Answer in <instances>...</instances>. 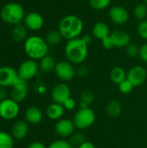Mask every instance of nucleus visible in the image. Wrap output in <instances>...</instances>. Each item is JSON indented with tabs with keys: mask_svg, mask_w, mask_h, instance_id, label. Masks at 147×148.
<instances>
[{
	"mask_svg": "<svg viewBox=\"0 0 147 148\" xmlns=\"http://www.w3.org/2000/svg\"><path fill=\"white\" fill-rule=\"evenodd\" d=\"M84 29V23L82 19L76 15H67L63 16L58 24V30L62 38L69 41L82 34Z\"/></svg>",
	"mask_w": 147,
	"mask_h": 148,
	"instance_id": "nucleus-1",
	"label": "nucleus"
},
{
	"mask_svg": "<svg viewBox=\"0 0 147 148\" xmlns=\"http://www.w3.org/2000/svg\"><path fill=\"white\" fill-rule=\"evenodd\" d=\"M64 54L67 61L70 62L72 64H83L88 55V45L81 37L69 40L64 47Z\"/></svg>",
	"mask_w": 147,
	"mask_h": 148,
	"instance_id": "nucleus-2",
	"label": "nucleus"
},
{
	"mask_svg": "<svg viewBox=\"0 0 147 148\" xmlns=\"http://www.w3.org/2000/svg\"><path fill=\"white\" fill-rule=\"evenodd\" d=\"M49 44L45 38L37 35H32L27 37L23 42V49L29 59L40 61L42 58L49 55Z\"/></svg>",
	"mask_w": 147,
	"mask_h": 148,
	"instance_id": "nucleus-3",
	"label": "nucleus"
},
{
	"mask_svg": "<svg viewBox=\"0 0 147 148\" xmlns=\"http://www.w3.org/2000/svg\"><path fill=\"white\" fill-rule=\"evenodd\" d=\"M24 7L16 2L5 3L0 10V18L3 22L10 25L21 24L25 17Z\"/></svg>",
	"mask_w": 147,
	"mask_h": 148,
	"instance_id": "nucleus-4",
	"label": "nucleus"
},
{
	"mask_svg": "<svg viewBox=\"0 0 147 148\" xmlns=\"http://www.w3.org/2000/svg\"><path fill=\"white\" fill-rule=\"evenodd\" d=\"M72 121L76 128L85 130L94 125L95 121V114L90 108H81L75 114Z\"/></svg>",
	"mask_w": 147,
	"mask_h": 148,
	"instance_id": "nucleus-5",
	"label": "nucleus"
},
{
	"mask_svg": "<svg viewBox=\"0 0 147 148\" xmlns=\"http://www.w3.org/2000/svg\"><path fill=\"white\" fill-rule=\"evenodd\" d=\"M39 71V64L36 61L32 59H28L23 61L18 67L17 73L20 79L26 82L33 79Z\"/></svg>",
	"mask_w": 147,
	"mask_h": 148,
	"instance_id": "nucleus-6",
	"label": "nucleus"
},
{
	"mask_svg": "<svg viewBox=\"0 0 147 148\" xmlns=\"http://www.w3.org/2000/svg\"><path fill=\"white\" fill-rule=\"evenodd\" d=\"M20 111L19 103L10 98L0 101V117L5 121L15 119Z\"/></svg>",
	"mask_w": 147,
	"mask_h": 148,
	"instance_id": "nucleus-7",
	"label": "nucleus"
},
{
	"mask_svg": "<svg viewBox=\"0 0 147 148\" xmlns=\"http://www.w3.org/2000/svg\"><path fill=\"white\" fill-rule=\"evenodd\" d=\"M54 72L55 75L61 81H62V82L71 81L76 75V69H75L74 64H72L68 61L58 62Z\"/></svg>",
	"mask_w": 147,
	"mask_h": 148,
	"instance_id": "nucleus-8",
	"label": "nucleus"
},
{
	"mask_svg": "<svg viewBox=\"0 0 147 148\" xmlns=\"http://www.w3.org/2000/svg\"><path fill=\"white\" fill-rule=\"evenodd\" d=\"M17 70L10 66L0 67V87L11 88L18 81Z\"/></svg>",
	"mask_w": 147,
	"mask_h": 148,
	"instance_id": "nucleus-9",
	"label": "nucleus"
},
{
	"mask_svg": "<svg viewBox=\"0 0 147 148\" xmlns=\"http://www.w3.org/2000/svg\"><path fill=\"white\" fill-rule=\"evenodd\" d=\"M146 69L140 65L132 67L126 73V79L133 85V87L141 86L146 80Z\"/></svg>",
	"mask_w": 147,
	"mask_h": 148,
	"instance_id": "nucleus-10",
	"label": "nucleus"
},
{
	"mask_svg": "<svg viewBox=\"0 0 147 148\" xmlns=\"http://www.w3.org/2000/svg\"><path fill=\"white\" fill-rule=\"evenodd\" d=\"M109 19L117 25H123L126 23L130 19V13L129 11L120 5L113 6L108 12Z\"/></svg>",
	"mask_w": 147,
	"mask_h": 148,
	"instance_id": "nucleus-11",
	"label": "nucleus"
},
{
	"mask_svg": "<svg viewBox=\"0 0 147 148\" xmlns=\"http://www.w3.org/2000/svg\"><path fill=\"white\" fill-rule=\"evenodd\" d=\"M71 97V89L65 82H61L55 85L51 91V98L54 102L63 104Z\"/></svg>",
	"mask_w": 147,
	"mask_h": 148,
	"instance_id": "nucleus-12",
	"label": "nucleus"
},
{
	"mask_svg": "<svg viewBox=\"0 0 147 148\" xmlns=\"http://www.w3.org/2000/svg\"><path fill=\"white\" fill-rule=\"evenodd\" d=\"M24 26L30 31H38L44 25L43 16L37 11H30L26 14L23 20Z\"/></svg>",
	"mask_w": 147,
	"mask_h": 148,
	"instance_id": "nucleus-13",
	"label": "nucleus"
},
{
	"mask_svg": "<svg viewBox=\"0 0 147 148\" xmlns=\"http://www.w3.org/2000/svg\"><path fill=\"white\" fill-rule=\"evenodd\" d=\"M28 94V83L23 79H18V81L11 87L10 90V99L16 102H22L25 100Z\"/></svg>",
	"mask_w": 147,
	"mask_h": 148,
	"instance_id": "nucleus-14",
	"label": "nucleus"
},
{
	"mask_svg": "<svg viewBox=\"0 0 147 148\" xmlns=\"http://www.w3.org/2000/svg\"><path fill=\"white\" fill-rule=\"evenodd\" d=\"M75 128V126L73 121L69 119H65V118H62L61 120L57 121L55 126V133L62 138L70 137L74 134Z\"/></svg>",
	"mask_w": 147,
	"mask_h": 148,
	"instance_id": "nucleus-15",
	"label": "nucleus"
},
{
	"mask_svg": "<svg viewBox=\"0 0 147 148\" xmlns=\"http://www.w3.org/2000/svg\"><path fill=\"white\" fill-rule=\"evenodd\" d=\"M110 36L116 48H126L131 43V36L127 31L116 29L111 32Z\"/></svg>",
	"mask_w": 147,
	"mask_h": 148,
	"instance_id": "nucleus-16",
	"label": "nucleus"
},
{
	"mask_svg": "<svg viewBox=\"0 0 147 148\" xmlns=\"http://www.w3.org/2000/svg\"><path fill=\"white\" fill-rule=\"evenodd\" d=\"M29 132V125L27 121H17L11 128V135L16 140H23Z\"/></svg>",
	"mask_w": 147,
	"mask_h": 148,
	"instance_id": "nucleus-17",
	"label": "nucleus"
},
{
	"mask_svg": "<svg viewBox=\"0 0 147 148\" xmlns=\"http://www.w3.org/2000/svg\"><path fill=\"white\" fill-rule=\"evenodd\" d=\"M24 116H25L26 121L33 125L39 124L43 119L42 112L37 107H35V106H31L28 108L25 111Z\"/></svg>",
	"mask_w": 147,
	"mask_h": 148,
	"instance_id": "nucleus-18",
	"label": "nucleus"
},
{
	"mask_svg": "<svg viewBox=\"0 0 147 148\" xmlns=\"http://www.w3.org/2000/svg\"><path fill=\"white\" fill-rule=\"evenodd\" d=\"M111 31L107 23L105 22H97L94 24L92 28V35L94 38L102 40L105 37L110 36Z\"/></svg>",
	"mask_w": 147,
	"mask_h": 148,
	"instance_id": "nucleus-19",
	"label": "nucleus"
},
{
	"mask_svg": "<svg viewBox=\"0 0 147 148\" xmlns=\"http://www.w3.org/2000/svg\"><path fill=\"white\" fill-rule=\"evenodd\" d=\"M65 113V108L62 104L52 103L49 105L46 108V115L49 119L52 121H59L62 118Z\"/></svg>",
	"mask_w": 147,
	"mask_h": 148,
	"instance_id": "nucleus-20",
	"label": "nucleus"
},
{
	"mask_svg": "<svg viewBox=\"0 0 147 148\" xmlns=\"http://www.w3.org/2000/svg\"><path fill=\"white\" fill-rule=\"evenodd\" d=\"M10 37L16 42H24L28 37V29L22 23L15 25L10 30Z\"/></svg>",
	"mask_w": 147,
	"mask_h": 148,
	"instance_id": "nucleus-21",
	"label": "nucleus"
},
{
	"mask_svg": "<svg viewBox=\"0 0 147 148\" xmlns=\"http://www.w3.org/2000/svg\"><path fill=\"white\" fill-rule=\"evenodd\" d=\"M56 62L55 58L49 55H47L43 58H42L39 61V69L44 73V74H49L53 71H55V66H56Z\"/></svg>",
	"mask_w": 147,
	"mask_h": 148,
	"instance_id": "nucleus-22",
	"label": "nucleus"
},
{
	"mask_svg": "<svg viewBox=\"0 0 147 148\" xmlns=\"http://www.w3.org/2000/svg\"><path fill=\"white\" fill-rule=\"evenodd\" d=\"M110 79L113 83L119 85L126 79V73L123 68L114 67L110 72Z\"/></svg>",
	"mask_w": 147,
	"mask_h": 148,
	"instance_id": "nucleus-23",
	"label": "nucleus"
},
{
	"mask_svg": "<svg viewBox=\"0 0 147 148\" xmlns=\"http://www.w3.org/2000/svg\"><path fill=\"white\" fill-rule=\"evenodd\" d=\"M106 111H107V114L110 117L116 118V117H119L121 114L122 106H121L120 102H119L118 101L113 100V101H109L108 104L107 105Z\"/></svg>",
	"mask_w": 147,
	"mask_h": 148,
	"instance_id": "nucleus-24",
	"label": "nucleus"
},
{
	"mask_svg": "<svg viewBox=\"0 0 147 148\" xmlns=\"http://www.w3.org/2000/svg\"><path fill=\"white\" fill-rule=\"evenodd\" d=\"M62 39L63 38L58 29L57 30L53 29V30L49 31L45 36V40H46L47 43L50 46H55V45L59 44Z\"/></svg>",
	"mask_w": 147,
	"mask_h": 148,
	"instance_id": "nucleus-25",
	"label": "nucleus"
},
{
	"mask_svg": "<svg viewBox=\"0 0 147 148\" xmlns=\"http://www.w3.org/2000/svg\"><path fill=\"white\" fill-rule=\"evenodd\" d=\"M14 138L7 132L0 131V148H13Z\"/></svg>",
	"mask_w": 147,
	"mask_h": 148,
	"instance_id": "nucleus-26",
	"label": "nucleus"
},
{
	"mask_svg": "<svg viewBox=\"0 0 147 148\" xmlns=\"http://www.w3.org/2000/svg\"><path fill=\"white\" fill-rule=\"evenodd\" d=\"M133 15L139 22L146 20L147 17V5L146 3H139L134 7Z\"/></svg>",
	"mask_w": 147,
	"mask_h": 148,
	"instance_id": "nucleus-27",
	"label": "nucleus"
},
{
	"mask_svg": "<svg viewBox=\"0 0 147 148\" xmlns=\"http://www.w3.org/2000/svg\"><path fill=\"white\" fill-rule=\"evenodd\" d=\"M94 100V95L90 90H84L81 95V108H89Z\"/></svg>",
	"mask_w": 147,
	"mask_h": 148,
	"instance_id": "nucleus-28",
	"label": "nucleus"
},
{
	"mask_svg": "<svg viewBox=\"0 0 147 148\" xmlns=\"http://www.w3.org/2000/svg\"><path fill=\"white\" fill-rule=\"evenodd\" d=\"M112 0H89V5L95 10H103L107 9Z\"/></svg>",
	"mask_w": 147,
	"mask_h": 148,
	"instance_id": "nucleus-29",
	"label": "nucleus"
},
{
	"mask_svg": "<svg viewBox=\"0 0 147 148\" xmlns=\"http://www.w3.org/2000/svg\"><path fill=\"white\" fill-rule=\"evenodd\" d=\"M86 141V137L83 134L81 133H75V134H73L71 136H70V144L72 145L73 147H80L81 144H83L84 142Z\"/></svg>",
	"mask_w": 147,
	"mask_h": 148,
	"instance_id": "nucleus-30",
	"label": "nucleus"
},
{
	"mask_svg": "<svg viewBox=\"0 0 147 148\" xmlns=\"http://www.w3.org/2000/svg\"><path fill=\"white\" fill-rule=\"evenodd\" d=\"M119 86V89H120V91L122 93V94H124V95H127V94H130L132 91H133V85L127 80V79H126L125 81H123L120 84H119L118 85Z\"/></svg>",
	"mask_w": 147,
	"mask_h": 148,
	"instance_id": "nucleus-31",
	"label": "nucleus"
},
{
	"mask_svg": "<svg viewBox=\"0 0 147 148\" xmlns=\"http://www.w3.org/2000/svg\"><path fill=\"white\" fill-rule=\"evenodd\" d=\"M48 148H74L69 141L65 140H57L50 143Z\"/></svg>",
	"mask_w": 147,
	"mask_h": 148,
	"instance_id": "nucleus-32",
	"label": "nucleus"
},
{
	"mask_svg": "<svg viewBox=\"0 0 147 148\" xmlns=\"http://www.w3.org/2000/svg\"><path fill=\"white\" fill-rule=\"evenodd\" d=\"M137 31L139 36L142 39L147 41V19L139 22V23L138 24Z\"/></svg>",
	"mask_w": 147,
	"mask_h": 148,
	"instance_id": "nucleus-33",
	"label": "nucleus"
},
{
	"mask_svg": "<svg viewBox=\"0 0 147 148\" xmlns=\"http://www.w3.org/2000/svg\"><path fill=\"white\" fill-rule=\"evenodd\" d=\"M126 52L130 57H136L139 54V47L135 43H130L126 47Z\"/></svg>",
	"mask_w": 147,
	"mask_h": 148,
	"instance_id": "nucleus-34",
	"label": "nucleus"
},
{
	"mask_svg": "<svg viewBox=\"0 0 147 148\" xmlns=\"http://www.w3.org/2000/svg\"><path fill=\"white\" fill-rule=\"evenodd\" d=\"M101 45L105 49H108V50L114 48L113 42L110 36H107V37H105L104 39L101 40Z\"/></svg>",
	"mask_w": 147,
	"mask_h": 148,
	"instance_id": "nucleus-35",
	"label": "nucleus"
},
{
	"mask_svg": "<svg viewBox=\"0 0 147 148\" xmlns=\"http://www.w3.org/2000/svg\"><path fill=\"white\" fill-rule=\"evenodd\" d=\"M63 108H65V110H68V111H72L76 107V101L73 99V98H69L63 104H62Z\"/></svg>",
	"mask_w": 147,
	"mask_h": 148,
	"instance_id": "nucleus-36",
	"label": "nucleus"
},
{
	"mask_svg": "<svg viewBox=\"0 0 147 148\" xmlns=\"http://www.w3.org/2000/svg\"><path fill=\"white\" fill-rule=\"evenodd\" d=\"M139 58L141 61L147 63V42L144 43L141 47H139Z\"/></svg>",
	"mask_w": 147,
	"mask_h": 148,
	"instance_id": "nucleus-37",
	"label": "nucleus"
},
{
	"mask_svg": "<svg viewBox=\"0 0 147 148\" xmlns=\"http://www.w3.org/2000/svg\"><path fill=\"white\" fill-rule=\"evenodd\" d=\"M35 89L40 95H43L47 91V88L45 84L42 82H36V83H35Z\"/></svg>",
	"mask_w": 147,
	"mask_h": 148,
	"instance_id": "nucleus-38",
	"label": "nucleus"
},
{
	"mask_svg": "<svg viewBox=\"0 0 147 148\" xmlns=\"http://www.w3.org/2000/svg\"><path fill=\"white\" fill-rule=\"evenodd\" d=\"M88 72H89L88 68L86 65H83V64H81L79 66V68L76 69V74L78 75H80V76H86V75H88Z\"/></svg>",
	"mask_w": 147,
	"mask_h": 148,
	"instance_id": "nucleus-39",
	"label": "nucleus"
},
{
	"mask_svg": "<svg viewBox=\"0 0 147 148\" xmlns=\"http://www.w3.org/2000/svg\"><path fill=\"white\" fill-rule=\"evenodd\" d=\"M27 148H48V147H46V146H45L43 143L40 142V141H34V142L30 143V144L28 146V147Z\"/></svg>",
	"mask_w": 147,
	"mask_h": 148,
	"instance_id": "nucleus-40",
	"label": "nucleus"
},
{
	"mask_svg": "<svg viewBox=\"0 0 147 148\" xmlns=\"http://www.w3.org/2000/svg\"><path fill=\"white\" fill-rule=\"evenodd\" d=\"M8 99V92L6 90V88L0 87V101Z\"/></svg>",
	"mask_w": 147,
	"mask_h": 148,
	"instance_id": "nucleus-41",
	"label": "nucleus"
},
{
	"mask_svg": "<svg viewBox=\"0 0 147 148\" xmlns=\"http://www.w3.org/2000/svg\"><path fill=\"white\" fill-rule=\"evenodd\" d=\"M81 38H82V40H83L88 45H89V44L92 43V42H93V37H92V36L89 35V34H85L84 36H81Z\"/></svg>",
	"mask_w": 147,
	"mask_h": 148,
	"instance_id": "nucleus-42",
	"label": "nucleus"
},
{
	"mask_svg": "<svg viewBox=\"0 0 147 148\" xmlns=\"http://www.w3.org/2000/svg\"><path fill=\"white\" fill-rule=\"evenodd\" d=\"M77 148H95V147H94V145L92 142L86 140L83 144H81L80 147H78Z\"/></svg>",
	"mask_w": 147,
	"mask_h": 148,
	"instance_id": "nucleus-43",
	"label": "nucleus"
},
{
	"mask_svg": "<svg viewBox=\"0 0 147 148\" xmlns=\"http://www.w3.org/2000/svg\"><path fill=\"white\" fill-rule=\"evenodd\" d=\"M144 3H146L147 5V0H144Z\"/></svg>",
	"mask_w": 147,
	"mask_h": 148,
	"instance_id": "nucleus-44",
	"label": "nucleus"
}]
</instances>
